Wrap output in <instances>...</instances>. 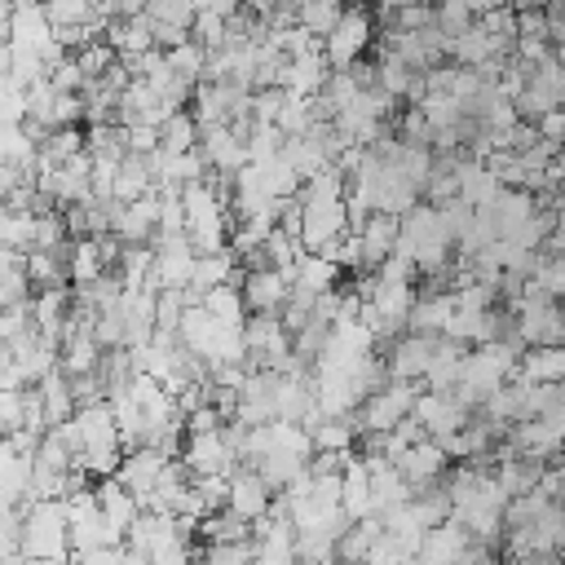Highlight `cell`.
Wrapping results in <instances>:
<instances>
[{
  "mask_svg": "<svg viewBox=\"0 0 565 565\" xmlns=\"http://www.w3.org/2000/svg\"><path fill=\"white\" fill-rule=\"evenodd\" d=\"M243 463L256 468L269 490H287L291 481H300L313 463V437L305 424H260V428H247V446H243Z\"/></svg>",
  "mask_w": 565,
  "mask_h": 565,
  "instance_id": "cell-1",
  "label": "cell"
},
{
  "mask_svg": "<svg viewBox=\"0 0 565 565\" xmlns=\"http://www.w3.org/2000/svg\"><path fill=\"white\" fill-rule=\"evenodd\" d=\"M375 40V18L366 4H349L344 18L335 22V31L322 40V53H327V66L331 71H353L362 62V53L371 49Z\"/></svg>",
  "mask_w": 565,
  "mask_h": 565,
  "instance_id": "cell-7",
  "label": "cell"
},
{
  "mask_svg": "<svg viewBox=\"0 0 565 565\" xmlns=\"http://www.w3.org/2000/svg\"><path fill=\"white\" fill-rule=\"evenodd\" d=\"M358 243H362V274H375L393 252H397V234H402V216L393 212H371L362 225H353Z\"/></svg>",
  "mask_w": 565,
  "mask_h": 565,
  "instance_id": "cell-18",
  "label": "cell"
},
{
  "mask_svg": "<svg viewBox=\"0 0 565 565\" xmlns=\"http://www.w3.org/2000/svg\"><path fill=\"white\" fill-rule=\"evenodd\" d=\"M516 380H525V384H565V344H543V349L521 353Z\"/></svg>",
  "mask_w": 565,
  "mask_h": 565,
  "instance_id": "cell-25",
  "label": "cell"
},
{
  "mask_svg": "<svg viewBox=\"0 0 565 565\" xmlns=\"http://www.w3.org/2000/svg\"><path fill=\"white\" fill-rule=\"evenodd\" d=\"M525 296L565 300V256H534V269L525 274Z\"/></svg>",
  "mask_w": 565,
  "mask_h": 565,
  "instance_id": "cell-27",
  "label": "cell"
},
{
  "mask_svg": "<svg viewBox=\"0 0 565 565\" xmlns=\"http://www.w3.org/2000/svg\"><path fill=\"white\" fill-rule=\"evenodd\" d=\"M168 455L163 450H154V446H141V450H124V459H119V468H115V481L146 508V499L154 494V486H159V477L168 472Z\"/></svg>",
  "mask_w": 565,
  "mask_h": 565,
  "instance_id": "cell-14",
  "label": "cell"
},
{
  "mask_svg": "<svg viewBox=\"0 0 565 565\" xmlns=\"http://www.w3.org/2000/svg\"><path fill=\"white\" fill-rule=\"evenodd\" d=\"M216 322H230V327H243L247 322V300H243V287L238 282H221L212 291H203L199 300Z\"/></svg>",
  "mask_w": 565,
  "mask_h": 565,
  "instance_id": "cell-28",
  "label": "cell"
},
{
  "mask_svg": "<svg viewBox=\"0 0 565 565\" xmlns=\"http://www.w3.org/2000/svg\"><path fill=\"white\" fill-rule=\"evenodd\" d=\"M238 287H243L247 313H282V305L291 300V274H282V269H269V265L243 269Z\"/></svg>",
  "mask_w": 565,
  "mask_h": 565,
  "instance_id": "cell-16",
  "label": "cell"
},
{
  "mask_svg": "<svg viewBox=\"0 0 565 565\" xmlns=\"http://www.w3.org/2000/svg\"><path fill=\"white\" fill-rule=\"evenodd\" d=\"M22 556L26 561H71V516L62 499L22 503Z\"/></svg>",
  "mask_w": 565,
  "mask_h": 565,
  "instance_id": "cell-6",
  "label": "cell"
},
{
  "mask_svg": "<svg viewBox=\"0 0 565 565\" xmlns=\"http://www.w3.org/2000/svg\"><path fill=\"white\" fill-rule=\"evenodd\" d=\"M243 340H247V366H256V371L291 366V331L278 313H252L243 322Z\"/></svg>",
  "mask_w": 565,
  "mask_h": 565,
  "instance_id": "cell-8",
  "label": "cell"
},
{
  "mask_svg": "<svg viewBox=\"0 0 565 565\" xmlns=\"http://www.w3.org/2000/svg\"><path fill=\"white\" fill-rule=\"evenodd\" d=\"M340 265L331 260V256H318V252H305L296 265H291V291L296 296H309V300H318V296H327V291H340L335 282H340Z\"/></svg>",
  "mask_w": 565,
  "mask_h": 565,
  "instance_id": "cell-20",
  "label": "cell"
},
{
  "mask_svg": "<svg viewBox=\"0 0 565 565\" xmlns=\"http://www.w3.org/2000/svg\"><path fill=\"white\" fill-rule=\"evenodd\" d=\"M468 4H472V13L481 18V13H494V9H512L516 0H468Z\"/></svg>",
  "mask_w": 565,
  "mask_h": 565,
  "instance_id": "cell-35",
  "label": "cell"
},
{
  "mask_svg": "<svg viewBox=\"0 0 565 565\" xmlns=\"http://www.w3.org/2000/svg\"><path fill=\"white\" fill-rule=\"evenodd\" d=\"M256 556V539H238V543H207V552L199 556V565H252Z\"/></svg>",
  "mask_w": 565,
  "mask_h": 565,
  "instance_id": "cell-33",
  "label": "cell"
},
{
  "mask_svg": "<svg viewBox=\"0 0 565 565\" xmlns=\"http://www.w3.org/2000/svg\"><path fill=\"white\" fill-rule=\"evenodd\" d=\"M424 388L419 384H406V380H388L384 388H375L362 406H358V433H393L402 419H411L415 411V397Z\"/></svg>",
  "mask_w": 565,
  "mask_h": 565,
  "instance_id": "cell-9",
  "label": "cell"
},
{
  "mask_svg": "<svg viewBox=\"0 0 565 565\" xmlns=\"http://www.w3.org/2000/svg\"><path fill=\"white\" fill-rule=\"evenodd\" d=\"M415 419H419V428L433 437V441H450L455 433H463L468 428V419H472V411L455 397V393H419L415 397V411H411Z\"/></svg>",
  "mask_w": 565,
  "mask_h": 565,
  "instance_id": "cell-12",
  "label": "cell"
},
{
  "mask_svg": "<svg viewBox=\"0 0 565 565\" xmlns=\"http://www.w3.org/2000/svg\"><path fill=\"white\" fill-rule=\"evenodd\" d=\"M344 9H349V4H340V0H300L296 26H305V31L318 35V40H327V35L335 31V22L344 18Z\"/></svg>",
  "mask_w": 565,
  "mask_h": 565,
  "instance_id": "cell-30",
  "label": "cell"
},
{
  "mask_svg": "<svg viewBox=\"0 0 565 565\" xmlns=\"http://www.w3.org/2000/svg\"><path fill=\"white\" fill-rule=\"evenodd\" d=\"M150 26H172V31H190L194 26V0H150L146 4Z\"/></svg>",
  "mask_w": 565,
  "mask_h": 565,
  "instance_id": "cell-32",
  "label": "cell"
},
{
  "mask_svg": "<svg viewBox=\"0 0 565 565\" xmlns=\"http://www.w3.org/2000/svg\"><path fill=\"white\" fill-rule=\"evenodd\" d=\"M181 463L194 472V477H234L243 468L238 450L230 446L225 428L216 433H190L185 446H181Z\"/></svg>",
  "mask_w": 565,
  "mask_h": 565,
  "instance_id": "cell-10",
  "label": "cell"
},
{
  "mask_svg": "<svg viewBox=\"0 0 565 565\" xmlns=\"http://www.w3.org/2000/svg\"><path fill=\"white\" fill-rule=\"evenodd\" d=\"M93 499H97V508H102V516H106V525L119 534V539H128V530H132V521L141 516V503L115 481V477H102L97 486H93Z\"/></svg>",
  "mask_w": 565,
  "mask_h": 565,
  "instance_id": "cell-22",
  "label": "cell"
},
{
  "mask_svg": "<svg viewBox=\"0 0 565 565\" xmlns=\"http://www.w3.org/2000/svg\"><path fill=\"white\" fill-rule=\"evenodd\" d=\"M185 212V238L199 256L230 247V190H216L212 181H194L181 190Z\"/></svg>",
  "mask_w": 565,
  "mask_h": 565,
  "instance_id": "cell-5",
  "label": "cell"
},
{
  "mask_svg": "<svg viewBox=\"0 0 565 565\" xmlns=\"http://www.w3.org/2000/svg\"><path fill=\"white\" fill-rule=\"evenodd\" d=\"M547 4H552V0H516L512 9H516V13H525V9H547Z\"/></svg>",
  "mask_w": 565,
  "mask_h": 565,
  "instance_id": "cell-36",
  "label": "cell"
},
{
  "mask_svg": "<svg viewBox=\"0 0 565 565\" xmlns=\"http://www.w3.org/2000/svg\"><path fill=\"white\" fill-rule=\"evenodd\" d=\"M199 154L207 159V168L216 177H238L247 168V137L234 128V124H212V128H199Z\"/></svg>",
  "mask_w": 565,
  "mask_h": 565,
  "instance_id": "cell-13",
  "label": "cell"
},
{
  "mask_svg": "<svg viewBox=\"0 0 565 565\" xmlns=\"http://www.w3.org/2000/svg\"><path fill=\"white\" fill-rule=\"evenodd\" d=\"M159 146L172 150V154H185V150H199V119L190 110H177L163 128H159Z\"/></svg>",
  "mask_w": 565,
  "mask_h": 565,
  "instance_id": "cell-31",
  "label": "cell"
},
{
  "mask_svg": "<svg viewBox=\"0 0 565 565\" xmlns=\"http://www.w3.org/2000/svg\"><path fill=\"white\" fill-rule=\"evenodd\" d=\"M450 247H455V234L446 230L441 207H433V203L419 199V203L402 216L397 256H406L424 278H441L446 265H450Z\"/></svg>",
  "mask_w": 565,
  "mask_h": 565,
  "instance_id": "cell-4",
  "label": "cell"
},
{
  "mask_svg": "<svg viewBox=\"0 0 565 565\" xmlns=\"http://www.w3.org/2000/svg\"><path fill=\"white\" fill-rule=\"evenodd\" d=\"M463 358H468V349H463L459 340L441 335L437 349H433V362H428V371H424V388H428V393H455L459 371H463Z\"/></svg>",
  "mask_w": 565,
  "mask_h": 565,
  "instance_id": "cell-24",
  "label": "cell"
},
{
  "mask_svg": "<svg viewBox=\"0 0 565 565\" xmlns=\"http://www.w3.org/2000/svg\"><path fill=\"white\" fill-rule=\"evenodd\" d=\"M516 366H521V340H516V335H499V340H490V344H477V349H468V358H463L455 397H459L468 411H477V406H486L508 380H516Z\"/></svg>",
  "mask_w": 565,
  "mask_h": 565,
  "instance_id": "cell-3",
  "label": "cell"
},
{
  "mask_svg": "<svg viewBox=\"0 0 565 565\" xmlns=\"http://www.w3.org/2000/svg\"><path fill=\"white\" fill-rule=\"evenodd\" d=\"M35 393H40V406H44V419H49V428H57V424H66L71 415H75V393H71V375L57 366L53 375H44L40 384H35Z\"/></svg>",
  "mask_w": 565,
  "mask_h": 565,
  "instance_id": "cell-26",
  "label": "cell"
},
{
  "mask_svg": "<svg viewBox=\"0 0 565 565\" xmlns=\"http://www.w3.org/2000/svg\"><path fill=\"white\" fill-rule=\"evenodd\" d=\"M441 335H415V331H402L388 353H384V366H388V380H406V384H424V371L433 362V349H437Z\"/></svg>",
  "mask_w": 565,
  "mask_h": 565,
  "instance_id": "cell-17",
  "label": "cell"
},
{
  "mask_svg": "<svg viewBox=\"0 0 565 565\" xmlns=\"http://www.w3.org/2000/svg\"><path fill=\"white\" fill-rule=\"evenodd\" d=\"M380 534H384V525H380V516H366V521H353L344 534H340V565H358V561H366L371 552H375V543H380Z\"/></svg>",
  "mask_w": 565,
  "mask_h": 565,
  "instance_id": "cell-29",
  "label": "cell"
},
{
  "mask_svg": "<svg viewBox=\"0 0 565 565\" xmlns=\"http://www.w3.org/2000/svg\"><path fill=\"white\" fill-rule=\"evenodd\" d=\"M446 490H450V521H459L477 543H494L503 534L508 490L486 463H459Z\"/></svg>",
  "mask_w": 565,
  "mask_h": 565,
  "instance_id": "cell-2",
  "label": "cell"
},
{
  "mask_svg": "<svg viewBox=\"0 0 565 565\" xmlns=\"http://www.w3.org/2000/svg\"><path fill=\"white\" fill-rule=\"evenodd\" d=\"M534 132H539L543 141L565 146V106H561V110H547L543 119H534Z\"/></svg>",
  "mask_w": 565,
  "mask_h": 565,
  "instance_id": "cell-34",
  "label": "cell"
},
{
  "mask_svg": "<svg viewBox=\"0 0 565 565\" xmlns=\"http://www.w3.org/2000/svg\"><path fill=\"white\" fill-rule=\"evenodd\" d=\"M274 490H269V481L256 472V468H238L234 477H230V499H225V512H234L238 521H247V525H256V521H265L269 516V508H274Z\"/></svg>",
  "mask_w": 565,
  "mask_h": 565,
  "instance_id": "cell-15",
  "label": "cell"
},
{
  "mask_svg": "<svg viewBox=\"0 0 565 565\" xmlns=\"http://www.w3.org/2000/svg\"><path fill=\"white\" fill-rule=\"evenodd\" d=\"M556 552L565 556V508H561V525H556Z\"/></svg>",
  "mask_w": 565,
  "mask_h": 565,
  "instance_id": "cell-37",
  "label": "cell"
},
{
  "mask_svg": "<svg viewBox=\"0 0 565 565\" xmlns=\"http://www.w3.org/2000/svg\"><path fill=\"white\" fill-rule=\"evenodd\" d=\"M22 565H71V561H22Z\"/></svg>",
  "mask_w": 565,
  "mask_h": 565,
  "instance_id": "cell-38",
  "label": "cell"
},
{
  "mask_svg": "<svg viewBox=\"0 0 565 565\" xmlns=\"http://www.w3.org/2000/svg\"><path fill=\"white\" fill-rule=\"evenodd\" d=\"M340 508H344L349 521L375 516V512H371V468H366L362 455H349V463H344V472H340Z\"/></svg>",
  "mask_w": 565,
  "mask_h": 565,
  "instance_id": "cell-23",
  "label": "cell"
},
{
  "mask_svg": "<svg viewBox=\"0 0 565 565\" xmlns=\"http://www.w3.org/2000/svg\"><path fill=\"white\" fill-rule=\"evenodd\" d=\"M366 468H371V512H375V516L402 508V503L415 494V486L397 472V463H388V459H366Z\"/></svg>",
  "mask_w": 565,
  "mask_h": 565,
  "instance_id": "cell-21",
  "label": "cell"
},
{
  "mask_svg": "<svg viewBox=\"0 0 565 565\" xmlns=\"http://www.w3.org/2000/svg\"><path fill=\"white\" fill-rule=\"evenodd\" d=\"M393 463H397V472L419 490V486H437L441 481V472H446V463H450V455L441 450V441H433V437H419V441H411V446H402L397 455H393Z\"/></svg>",
  "mask_w": 565,
  "mask_h": 565,
  "instance_id": "cell-19",
  "label": "cell"
},
{
  "mask_svg": "<svg viewBox=\"0 0 565 565\" xmlns=\"http://www.w3.org/2000/svg\"><path fill=\"white\" fill-rule=\"evenodd\" d=\"M516 340L530 344V349L565 344V305L561 300H547V296H521Z\"/></svg>",
  "mask_w": 565,
  "mask_h": 565,
  "instance_id": "cell-11",
  "label": "cell"
}]
</instances>
